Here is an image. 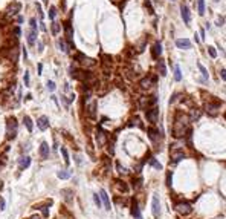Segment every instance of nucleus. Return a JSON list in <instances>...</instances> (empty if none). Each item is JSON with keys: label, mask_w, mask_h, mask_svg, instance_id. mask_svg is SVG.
Masks as SVG:
<instances>
[{"label": "nucleus", "mask_w": 226, "mask_h": 219, "mask_svg": "<svg viewBox=\"0 0 226 219\" xmlns=\"http://www.w3.org/2000/svg\"><path fill=\"white\" fill-rule=\"evenodd\" d=\"M141 87L142 89H148V87H151L153 84H154V77H147V78H144V80H141Z\"/></svg>", "instance_id": "f3484780"}, {"label": "nucleus", "mask_w": 226, "mask_h": 219, "mask_svg": "<svg viewBox=\"0 0 226 219\" xmlns=\"http://www.w3.org/2000/svg\"><path fill=\"white\" fill-rule=\"evenodd\" d=\"M58 178H60V179H69V178H70V172H67V170H60V172H58Z\"/></svg>", "instance_id": "c85d7f7f"}, {"label": "nucleus", "mask_w": 226, "mask_h": 219, "mask_svg": "<svg viewBox=\"0 0 226 219\" xmlns=\"http://www.w3.org/2000/svg\"><path fill=\"white\" fill-rule=\"evenodd\" d=\"M150 164H151V166H153L154 169H157V170H162V164H161V163H157V161L154 159V158L150 159Z\"/></svg>", "instance_id": "2f4dec72"}, {"label": "nucleus", "mask_w": 226, "mask_h": 219, "mask_svg": "<svg viewBox=\"0 0 226 219\" xmlns=\"http://www.w3.org/2000/svg\"><path fill=\"white\" fill-rule=\"evenodd\" d=\"M29 23H31V28H32L34 31L37 29V21H35V19H31V20H29Z\"/></svg>", "instance_id": "37998d69"}, {"label": "nucleus", "mask_w": 226, "mask_h": 219, "mask_svg": "<svg viewBox=\"0 0 226 219\" xmlns=\"http://www.w3.org/2000/svg\"><path fill=\"white\" fill-rule=\"evenodd\" d=\"M17 127H19V124H17V120L15 118H9V120H8V124H6V136H8V140H14V138H15Z\"/></svg>", "instance_id": "f03ea898"}, {"label": "nucleus", "mask_w": 226, "mask_h": 219, "mask_svg": "<svg viewBox=\"0 0 226 219\" xmlns=\"http://www.w3.org/2000/svg\"><path fill=\"white\" fill-rule=\"evenodd\" d=\"M58 32H60V25L57 23V21H54V23H52V34L57 35Z\"/></svg>", "instance_id": "72a5a7b5"}, {"label": "nucleus", "mask_w": 226, "mask_h": 219, "mask_svg": "<svg viewBox=\"0 0 226 219\" xmlns=\"http://www.w3.org/2000/svg\"><path fill=\"white\" fill-rule=\"evenodd\" d=\"M105 141H107V135H105V132L103 129H98L96 130V142H98V146H104Z\"/></svg>", "instance_id": "1a4fd4ad"}, {"label": "nucleus", "mask_w": 226, "mask_h": 219, "mask_svg": "<svg viewBox=\"0 0 226 219\" xmlns=\"http://www.w3.org/2000/svg\"><path fill=\"white\" fill-rule=\"evenodd\" d=\"M131 214H133L136 219H142V216H141V212H139V207H138V204H136V201H133V204H131Z\"/></svg>", "instance_id": "aec40b11"}, {"label": "nucleus", "mask_w": 226, "mask_h": 219, "mask_svg": "<svg viewBox=\"0 0 226 219\" xmlns=\"http://www.w3.org/2000/svg\"><path fill=\"white\" fill-rule=\"evenodd\" d=\"M176 212L179 214H182V216H188V214L193 212V208L188 202H179L176 205Z\"/></svg>", "instance_id": "39448f33"}, {"label": "nucleus", "mask_w": 226, "mask_h": 219, "mask_svg": "<svg viewBox=\"0 0 226 219\" xmlns=\"http://www.w3.org/2000/svg\"><path fill=\"white\" fill-rule=\"evenodd\" d=\"M174 78H176V81H180L182 80V72H180V68L179 66H174Z\"/></svg>", "instance_id": "cd10ccee"}, {"label": "nucleus", "mask_w": 226, "mask_h": 219, "mask_svg": "<svg viewBox=\"0 0 226 219\" xmlns=\"http://www.w3.org/2000/svg\"><path fill=\"white\" fill-rule=\"evenodd\" d=\"M0 210H5V201L0 198Z\"/></svg>", "instance_id": "c03bdc74"}, {"label": "nucleus", "mask_w": 226, "mask_h": 219, "mask_svg": "<svg viewBox=\"0 0 226 219\" xmlns=\"http://www.w3.org/2000/svg\"><path fill=\"white\" fill-rule=\"evenodd\" d=\"M40 156H41V159H47V156H49V144L47 142H41V146H40Z\"/></svg>", "instance_id": "dca6fc26"}, {"label": "nucleus", "mask_w": 226, "mask_h": 219, "mask_svg": "<svg viewBox=\"0 0 226 219\" xmlns=\"http://www.w3.org/2000/svg\"><path fill=\"white\" fill-rule=\"evenodd\" d=\"M145 115H147V120H148L150 123H156L157 118H159V109H157L156 106H153L151 109H147Z\"/></svg>", "instance_id": "423d86ee"}, {"label": "nucleus", "mask_w": 226, "mask_h": 219, "mask_svg": "<svg viewBox=\"0 0 226 219\" xmlns=\"http://www.w3.org/2000/svg\"><path fill=\"white\" fill-rule=\"evenodd\" d=\"M41 213H43L44 218H47V216H49V208H47V207H41Z\"/></svg>", "instance_id": "ea45409f"}, {"label": "nucleus", "mask_w": 226, "mask_h": 219, "mask_svg": "<svg viewBox=\"0 0 226 219\" xmlns=\"http://www.w3.org/2000/svg\"><path fill=\"white\" fill-rule=\"evenodd\" d=\"M58 46H60V49H61L63 52H67V51H69L67 43H66V40H64V38H60V40H58Z\"/></svg>", "instance_id": "a878e982"}, {"label": "nucleus", "mask_w": 226, "mask_h": 219, "mask_svg": "<svg viewBox=\"0 0 226 219\" xmlns=\"http://www.w3.org/2000/svg\"><path fill=\"white\" fill-rule=\"evenodd\" d=\"M61 195H64V201H66V202H70V199H72V191H70V190H63V191H61Z\"/></svg>", "instance_id": "c756f323"}, {"label": "nucleus", "mask_w": 226, "mask_h": 219, "mask_svg": "<svg viewBox=\"0 0 226 219\" xmlns=\"http://www.w3.org/2000/svg\"><path fill=\"white\" fill-rule=\"evenodd\" d=\"M219 109H220L219 103H208V104H206V112L209 114V115H212V117L219 114Z\"/></svg>", "instance_id": "9d476101"}, {"label": "nucleus", "mask_w": 226, "mask_h": 219, "mask_svg": "<svg viewBox=\"0 0 226 219\" xmlns=\"http://www.w3.org/2000/svg\"><path fill=\"white\" fill-rule=\"evenodd\" d=\"M55 15H57V9H55V6H51V9H49V19L54 20V19H55Z\"/></svg>", "instance_id": "f704fd0d"}, {"label": "nucleus", "mask_w": 226, "mask_h": 219, "mask_svg": "<svg viewBox=\"0 0 226 219\" xmlns=\"http://www.w3.org/2000/svg\"><path fill=\"white\" fill-rule=\"evenodd\" d=\"M66 37H67V40H69V43H70V44H73V43H72L73 32H72V26H70V23H69V21L66 23Z\"/></svg>", "instance_id": "412c9836"}, {"label": "nucleus", "mask_w": 226, "mask_h": 219, "mask_svg": "<svg viewBox=\"0 0 226 219\" xmlns=\"http://www.w3.org/2000/svg\"><path fill=\"white\" fill-rule=\"evenodd\" d=\"M20 9H21V5H20V3H17V2H14L6 9V14L8 15H15V14H19V12H20Z\"/></svg>", "instance_id": "9b49d317"}, {"label": "nucleus", "mask_w": 226, "mask_h": 219, "mask_svg": "<svg viewBox=\"0 0 226 219\" xmlns=\"http://www.w3.org/2000/svg\"><path fill=\"white\" fill-rule=\"evenodd\" d=\"M75 58L78 60V63L83 66V68H93L95 66V63L96 61L93 60V58H89V57H86V55H83V54H78Z\"/></svg>", "instance_id": "20e7f679"}, {"label": "nucleus", "mask_w": 226, "mask_h": 219, "mask_svg": "<svg viewBox=\"0 0 226 219\" xmlns=\"http://www.w3.org/2000/svg\"><path fill=\"white\" fill-rule=\"evenodd\" d=\"M116 166H118V170H119V173H122V175H125V173H128V172H127V169H125V167H122L121 164H116Z\"/></svg>", "instance_id": "4c0bfd02"}, {"label": "nucleus", "mask_w": 226, "mask_h": 219, "mask_svg": "<svg viewBox=\"0 0 226 219\" xmlns=\"http://www.w3.org/2000/svg\"><path fill=\"white\" fill-rule=\"evenodd\" d=\"M157 135H159V130L157 129H148V136L151 141H156L157 140Z\"/></svg>", "instance_id": "5701e85b"}, {"label": "nucleus", "mask_w": 226, "mask_h": 219, "mask_svg": "<svg viewBox=\"0 0 226 219\" xmlns=\"http://www.w3.org/2000/svg\"><path fill=\"white\" fill-rule=\"evenodd\" d=\"M37 126L40 130H46L47 127H49V120H47V117H40L37 120Z\"/></svg>", "instance_id": "4468645a"}, {"label": "nucleus", "mask_w": 226, "mask_h": 219, "mask_svg": "<svg viewBox=\"0 0 226 219\" xmlns=\"http://www.w3.org/2000/svg\"><path fill=\"white\" fill-rule=\"evenodd\" d=\"M208 51H209V55L212 57V58H215V57H217V52H215V49L212 48V46H209V48H208Z\"/></svg>", "instance_id": "c9c22d12"}, {"label": "nucleus", "mask_w": 226, "mask_h": 219, "mask_svg": "<svg viewBox=\"0 0 226 219\" xmlns=\"http://www.w3.org/2000/svg\"><path fill=\"white\" fill-rule=\"evenodd\" d=\"M188 126H189V118L182 112H177L174 117V124H173V135L176 138L185 136V133L188 132Z\"/></svg>", "instance_id": "f257e3e1"}, {"label": "nucleus", "mask_w": 226, "mask_h": 219, "mask_svg": "<svg viewBox=\"0 0 226 219\" xmlns=\"http://www.w3.org/2000/svg\"><path fill=\"white\" fill-rule=\"evenodd\" d=\"M93 201H95V204L98 205V207H101V198L98 195H93Z\"/></svg>", "instance_id": "58836bf2"}, {"label": "nucleus", "mask_w": 226, "mask_h": 219, "mask_svg": "<svg viewBox=\"0 0 226 219\" xmlns=\"http://www.w3.org/2000/svg\"><path fill=\"white\" fill-rule=\"evenodd\" d=\"M99 198H101V201L104 202L105 210H110V199H109V196H107V191H105L104 189L99 191Z\"/></svg>", "instance_id": "a211bd4d"}, {"label": "nucleus", "mask_w": 226, "mask_h": 219, "mask_svg": "<svg viewBox=\"0 0 226 219\" xmlns=\"http://www.w3.org/2000/svg\"><path fill=\"white\" fill-rule=\"evenodd\" d=\"M35 38H37V31H31L29 32V35H28V43L29 44H34L35 43Z\"/></svg>", "instance_id": "b1692460"}, {"label": "nucleus", "mask_w": 226, "mask_h": 219, "mask_svg": "<svg viewBox=\"0 0 226 219\" xmlns=\"http://www.w3.org/2000/svg\"><path fill=\"white\" fill-rule=\"evenodd\" d=\"M151 55H153V58H159V57L162 55V44L156 42L153 44V51H151Z\"/></svg>", "instance_id": "2eb2a0df"}, {"label": "nucleus", "mask_w": 226, "mask_h": 219, "mask_svg": "<svg viewBox=\"0 0 226 219\" xmlns=\"http://www.w3.org/2000/svg\"><path fill=\"white\" fill-rule=\"evenodd\" d=\"M185 158V153H183V150L182 149H177V146H174L171 149V159H173V163H179L180 159H183Z\"/></svg>", "instance_id": "0eeeda50"}, {"label": "nucleus", "mask_w": 226, "mask_h": 219, "mask_svg": "<svg viewBox=\"0 0 226 219\" xmlns=\"http://www.w3.org/2000/svg\"><path fill=\"white\" fill-rule=\"evenodd\" d=\"M23 121H25L26 129H28L29 132H32V129H34V126H32V120H31L29 117H25V118H23Z\"/></svg>", "instance_id": "bb28decb"}, {"label": "nucleus", "mask_w": 226, "mask_h": 219, "mask_svg": "<svg viewBox=\"0 0 226 219\" xmlns=\"http://www.w3.org/2000/svg\"><path fill=\"white\" fill-rule=\"evenodd\" d=\"M225 74H226L225 69H221V78H223V80H226V75H225Z\"/></svg>", "instance_id": "a18cd8bd"}, {"label": "nucleus", "mask_w": 226, "mask_h": 219, "mask_svg": "<svg viewBox=\"0 0 226 219\" xmlns=\"http://www.w3.org/2000/svg\"><path fill=\"white\" fill-rule=\"evenodd\" d=\"M151 208H153V214L154 218H157L161 214V204H159V198L156 195L153 196V202H151Z\"/></svg>", "instance_id": "6e6552de"}, {"label": "nucleus", "mask_w": 226, "mask_h": 219, "mask_svg": "<svg viewBox=\"0 0 226 219\" xmlns=\"http://www.w3.org/2000/svg\"><path fill=\"white\" fill-rule=\"evenodd\" d=\"M171 182H173V173L168 172V175H167V185H171Z\"/></svg>", "instance_id": "e433bc0d"}, {"label": "nucleus", "mask_w": 226, "mask_h": 219, "mask_svg": "<svg viewBox=\"0 0 226 219\" xmlns=\"http://www.w3.org/2000/svg\"><path fill=\"white\" fill-rule=\"evenodd\" d=\"M47 89L52 92V91H55V83L54 81H47Z\"/></svg>", "instance_id": "a19ab883"}, {"label": "nucleus", "mask_w": 226, "mask_h": 219, "mask_svg": "<svg viewBox=\"0 0 226 219\" xmlns=\"http://www.w3.org/2000/svg\"><path fill=\"white\" fill-rule=\"evenodd\" d=\"M84 107H86V112H87L89 117L95 118V115H96V112H95L96 110V103H95V100L90 95L86 98V101H84Z\"/></svg>", "instance_id": "7ed1b4c3"}, {"label": "nucleus", "mask_w": 226, "mask_h": 219, "mask_svg": "<svg viewBox=\"0 0 226 219\" xmlns=\"http://www.w3.org/2000/svg\"><path fill=\"white\" fill-rule=\"evenodd\" d=\"M31 219H40V218H38V216H32V218H31Z\"/></svg>", "instance_id": "49530a36"}, {"label": "nucleus", "mask_w": 226, "mask_h": 219, "mask_svg": "<svg viewBox=\"0 0 226 219\" xmlns=\"http://www.w3.org/2000/svg\"><path fill=\"white\" fill-rule=\"evenodd\" d=\"M171 2H174V0H171Z\"/></svg>", "instance_id": "de8ad7c7"}, {"label": "nucleus", "mask_w": 226, "mask_h": 219, "mask_svg": "<svg viewBox=\"0 0 226 219\" xmlns=\"http://www.w3.org/2000/svg\"><path fill=\"white\" fill-rule=\"evenodd\" d=\"M157 71L161 72L162 77H165V75H167V69H165V63H163V60H159V63H157Z\"/></svg>", "instance_id": "4be33fe9"}, {"label": "nucleus", "mask_w": 226, "mask_h": 219, "mask_svg": "<svg viewBox=\"0 0 226 219\" xmlns=\"http://www.w3.org/2000/svg\"><path fill=\"white\" fill-rule=\"evenodd\" d=\"M197 8H199V14L200 15L205 14V0H197Z\"/></svg>", "instance_id": "393cba45"}, {"label": "nucleus", "mask_w": 226, "mask_h": 219, "mask_svg": "<svg viewBox=\"0 0 226 219\" xmlns=\"http://www.w3.org/2000/svg\"><path fill=\"white\" fill-rule=\"evenodd\" d=\"M197 68L200 69V72H202V75H203V78H208L209 75H208V71H206V68L203 66L202 63H197Z\"/></svg>", "instance_id": "7c9ffc66"}, {"label": "nucleus", "mask_w": 226, "mask_h": 219, "mask_svg": "<svg viewBox=\"0 0 226 219\" xmlns=\"http://www.w3.org/2000/svg\"><path fill=\"white\" fill-rule=\"evenodd\" d=\"M61 153H63L64 163H66V164H69V163H70V159H69V153H67V150H66L64 147H61Z\"/></svg>", "instance_id": "473e14b6"}, {"label": "nucleus", "mask_w": 226, "mask_h": 219, "mask_svg": "<svg viewBox=\"0 0 226 219\" xmlns=\"http://www.w3.org/2000/svg\"><path fill=\"white\" fill-rule=\"evenodd\" d=\"M23 80H25V86H29V72H25Z\"/></svg>", "instance_id": "79ce46f5"}, {"label": "nucleus", "mask_w": 226, "mask_h": 219, "mask_svg": "<svg viewBox=\"0 0 226 219\" xmlns=\"http://www.w3.org/2000/svg\"><path fill=\"white\" fill-rule=\"evenodd\" d=\"M176 46L179 49H189L191 48V42L188 38H179V40H176Z\"/></svg>", "instance_id": "ddd939ff"}, {"label": "nucleus", "mask_w": 226, "mask_h": 219, "mask_svg": "<svg viewBox=\"0 0 226 219\" xmlns=\"http://www.w3.org/2000/svg\"><path fill=\"white\" fill-rule=\"evenodd\" d=\"M180 11H182V19H183V21H185L187 25H189V23H191V14H189L188 6H187V5H182V6H180Z\"/></svg>", "instance_id": "f8f14e48"}, {"label": "nucleus", "mask_w": 226, "mask_h": 219, "mask_svg": "<svg viewBox=\"0 0 226 219\" xmlns=\"http://www.w3.org/2000/svg\"><path fill=\"white\" fill-rule=\"evenodd\" d=\"M29 164H31V158H29V156H21L20 161H19V166H20L21 170H23V169H28Z\"/></svg>", "instance_id": "6ab92c4d"}]
</instances>
